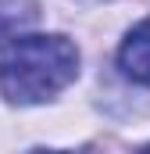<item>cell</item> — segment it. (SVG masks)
<instances>
[{"mask_svg":"<svg viewBox=\"0 0 150 154\" xmlns=\"http://www.w3.org/2000/svg\"><path fill=\"white\" fill-rule=\"evenodd\" d=\"M140 154H150V147H143V151H140Z\"/></svg>","mask_w":150,"mask_h":154,"instance_id":"5","label":"cell"},{"mask_svg":"<svg viewBox=\"0 0 150 154\" xmlns=\"http://www.w3.org/2000/svg\"><path fill=\"white\" fill-rule=\"evenodd\" d=\"M29 154H64V151H43V147H36V151H29Z\"/></svg>","mask_w":150,"mask_h":154,"instance_id":"4","label":"cell"},{"mask_svg":"<svg viewBox=\"0 0 150 154\" xmlns=\"http://www.w3.org/2000/svg\"><path fill=\"white\" fill-rule=\"evenodd\" d=\"M118 65H122V72L132 79V82L150 86V18L140 22L125 36L122 50H118Z\"/></svg>","mask_w":150,"mask_h":154,"instance_id":"2","label":"cell"},{"mask_svg":"<svg viewBox=\"0 0 150 154\" xmlns=\"http://www.w3.org/2000/svg\"><path fill=\"white\" fill-rule=\"evenodd\" d=\"M39 22V4L36 0H0V47L22 36Z\"/></svg>","mask_w":150,"mask_h":154,"instance_id":"3","label":"cell"},{"mask_svg":"<svg viewBox=\"0 0 150 154\" xmlns=\"http://www.w3.org/2000/svg\"><path fill=\"white\" fill-rule=\"evenodd\" d=\"M79 75V50L68 36H22L0 57V93L11 104H39Z\"/></svg>","mask_w":150,"mask_h":154,"instance_id":"1","label":"cell"}]
</instances>
